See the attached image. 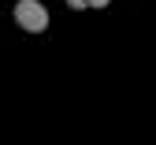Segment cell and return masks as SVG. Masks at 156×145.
I'll return each instance as SVG.
<instances>
[{"label":"cell","mask_w":156,"mask_h":145,"mask_svg":"<svg viewBox=\"0 0 156 145\" xmlns=\"http://www.w3.org/2000/svg\"><path fill=\"white\" fill-rule=\"evenodd\" d=\"M15 23L26 34H45L48 30V11H45V4H37V0H19L15 4Z\"/></svg>","instance_id":"obj_1"},{"label":"cell","mask_w":156,"mask_h":145,"mask_svg":"<svg viewBox=\"0 0 156 145\" xmlns=\"http://www.w3.org/2000/svg\"><path fill=\"white\" fill-rule=\"evenodd\" d=\"M112 0H86V8H108Z\"/></svg>","instance_id":"obj_2"},{"label":"cell","mask_w":156,"mask_h":145,"mask_svg":"<svg viewBox=\"0 0 156 145\" xmlns=\"http://www.w3.org/2000/svg\"><path fill=\"white\" fill-rule=\"evenodd\" d=\"M67 4H71V8H86V0H67Z\"/></svg>","instance_id":"obj_3"}]
</instances>
